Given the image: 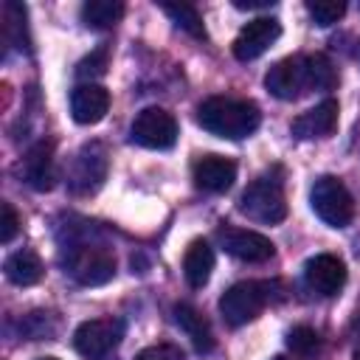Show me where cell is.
<instances>
[{
    "label": "cell",
    "instance_id": "6da1fadb",
    "mask_svg": "<svg viewBox=\"0 0 360 360\" xmlns=\"http://www.w3.org/2000/svg\"><path fill=\"white\" fill-rule=\"evenodd\" d=\"M197 124L217 135V138H228V141H239L248 138L259 129L262 124V112L253 101L245 98H228V96H211L197 107Z\"/></svg>",
    "mask_w": 360,
    "mask_h": 360
},
{
    "label": "cell",
    "instance_id": "7a4b0ae2",
    "mask_svg": "<svg viewBox=\"0 0 360 360\" xmlns=\"http://www.w3.org/2000/svg\"><path fill=\"white\" fill-rule=\"evenodd\" d=\"M278 290H281L278 281H239L222 292L219 315L225 318L228 326H245L253 318H259V312L267 304L281 298Z\"/></svg>",
    "mask_w": 360,
    "mask_h": 360
},
{
    "label": "cell",
    "instance_id": "3957f363",
    "mask_svg": "<svg viewBox=\"0 0 360 360\" xmlns=\"http://www.w3.org/2000/svg\"><path fill=\"white\" fill-rule=\"evenodd\" d=\"M65 267L79 284L98 287L115 276V253L101 242H73L68 248Z\"/></svg>",
    "mask_w": 360,
    "mask_h": 360
},
{
    "label": "cell",
    "instance_id": "277c9868",
    "mask_svg": "<svg viewBox=\"0 0 360 360\" xmlns=\"http://www.w3.org/2000/svg\"><path fill=\"white\" fill-rule=\"evenodd\" d=\"M239 211L262 225H278L287 217V200H284V188L281 180L262 174L256 177L239 197Z\"/></svg>",
    "mask_w": 360,
    "mask_h": 360
},
{
    "label": "cell",
    "instance_id": "5b68a950",
    "mask_svg": "<svg viewBox=\"0 0 360 360\" xmlns=\"http://www.w3.org/2000/svg\"><path fill=\"white\" fill-rule=\"evenodd\" d=\"M309 205L318 214V219H323L329 228H346L354 219V200L343 186V180L332 174L315 180L309 191Z\"/></svg>",
    "mask_w": 360,
    "mask_h": 360
},
{
    "label": "cell",
    "instance_id": "8992f818",
    "mask_svg": "<svg viewBox=\"0 0 360 360\" xmlns=\"http://www.w3.org/2000/svg\"><path fill=\"white\" fill-rule=\"evenodd\" d=\"M107 169H110V160H107V149L93 141V143H84L73 160H70V169H68V188L79 197H87V194H96L101 188V183L107 180Z\"/></svg>",
    "mask_w": 360,
    "mask_h": 360
},
{
    "label": "cell",
    "instance_id": "52a82bcc",
    "mask_svg": "<svg viewBox=\"0 0 360 360\" xmlns=\"http://www.w3.org/2000/svg\"><path fill=\"white\" fill-rule=\"evenodd\" d=\"M264 87L270 90V96L281 98V101H295L304 93L312 90V76H309V59L307 56H287L281 62H276L267 76H264Z\"/></svg>",
    "mask_w": 360,
    "mask_h": 360
},
{
    "label": "cell",
    "instance_id": "ba28073f",
    "mask_svg": "<svg viewBox=\"0 0 360 360\" xmlns=\"http://www.w3.org/2000/svg\"><path fill=\"white\" fill-rule=\"evenodd\" d=\"M124 338V321L121 318H93L84 321L76 332H73V346L82 357L87 360H101L104 354H110Z\"/></svg>",
    "mask_w": 360,
    "mask_h": 360
},
{
    "label": "cell",
    "instance_id": "9c48e42d",
    "mask_svg": "<svg viewBox=\"0 0 360 360\" xmlns=\"http://www.w3.org/2000/svg\"><path fill=\"white\" fill-rule=\"evenodd\" d=\"M129 138L146 149H169L177 141V121L163 107H143L132 121Z\"/></svg>",
    "mask_w": 360,
    "mask_h": 360
},
{
    "label": "cell",
    "instance_id": "30bf717a",
    "mask_svg": "<svg viewBox=\"0 0 360 360\" xmlns=\"http://www.w3.org/2000/svg\"><path fill=\"white\" fill-rule=\"evenodd\" d=\"M219 245L225 248L228 256H233L239 262H250V264L270 262L273 253H276L273 242L264 233L248 231V228H222L219 231Z\"/></svg>",
    "mask_w": 360,
    "mask_h": 360
},
{
    "label": "cell",
    "instance_id": "8fae6325",
    "mask_svg": "<svg viewBox=\"0 0 360 360\" xmlns=\"http://www.w3.org/2000/svg\"><path fill=\"white\" fill-rule=\"evenodd\" d=\"M278 37H281V22L276 17H256L239 28L233 39V56L239 62H250L262 56Z\"/></svg>",
    "mask_w": 360,
    "mask_h": 360
},
{
    "label": "cell",
    "instance_id": "7c38bea8",
    "mask_svg": "<svg viewBox=\"0 0 360 360\" xmlns=\"http://www.w3.org/2000/svg\"><path fill=\"white\" fill-rule=\"evenodd\" d=\"M304 284L323 298H332L346 284V264L332 253H318L304 264Z\"/></svg>",
    "mask_w": 360,
    "mask_h": 360
},
{
    "label": "cell",
    "instance_id": "4fadbf2b",
    "mask_svg": "<svg viewBox=\"0 0 360 360\" xmlns=\"http://www.w3.org/2000/svg\"><path fill=\"white\" fill-rule=\"evenodd\" d=\"M20 174L34 191H51L56 183V163H53V141H37L25 158L20 160Z\"/></svg>",
    "mask_w": 360,
    "mask_h": 360
},
{
    "label": "cell",
    "instance_id": "5bb4252c",
    "mask_svg": "<svg viewBox=\"0 0 360 360\" xmlns=\"http://www.w3.org/2000/svg\"><path fill=\"white\" fill-rule=\"evenodd\" d=\"M110 110V90L96 84V82H87V84H76L73 93H70V115L76 124H98Z\"/></svg>",
    "mask_w": 360,
    "mask_h": 360
},
{
    "label": "cell",
    "instance_id": "9a60e30c",
    "mask_svg": "<svg viewBox=\"0 0 360 360\" xmlns=\"http://www.w3.org/2000/svg\"><path fill=\"white\" fill-rule=\"evenodd\" d=\"M292 135L298 141H315V138H326L338 129V101L335 98H326L321 104H315L312 110L301 112L295 121H292Z\"/></svg>",
    "mask_w": 360,
    "mask_h": 360
},
{
    "label": "cell",
    "instance_id": "2e32d148",
    "mask_svg": "<svg viewBox=\"0 0 360 360\" xmlns=\"http://www.w3.org/2000/svg\"><path fill=\"white\" fill-rule=\"evenodd\" d=\"M236 180V163L231 158H222V155H202L197 163H194V183L197 188L202 191H211V194H222L233 186Z\"/></svg>",
    "mask_w": 360,
    "mask_h": 360
},
{
    "label": "cell",
    "instance_id": "e0dca14e",
    "mask_svg": "<svg viewBox=\"0 0 360 360\" xmlns=\"http://www.w3.org/2000/svg\"><path fill=\"white\" fill-rule=\"evenodd\" d=\"M214 270V248L205 239H194L183 256V276L191 287H205Z\"/></svg>",
    "mask_w": 360,
    "mask_h": 360
},
{
    "label": "cell",
    "instance_id": "ac0fdd59",
    "mask_svg": "<svg viewBox=\"0 0 360 360\" xmlns=\"http://www.w3.org/2000/svg\"><path fill=\"white\" fill-rule=\"evenodd\" d=\"M174 323L191 338L197 352H211L214 349V332H211L208 321L191 304H177L174 307Z\"/></svg>",
    "mask_w": 360,
    "mask_h": 360
},
{
    "label": "cell",
    "instance_id": "d6986e66",
    "mask_svg": "<svg viewBox=\"0 0 360 360\" xmlns=\"http://www.w3.org/2000/svg\"><path fill=\"white\" fill-rule=\"evenodd\" d=\"M3 270H6V278L11 284H17V287H31L45 276V267H42V262H39V256L34 250L11 253L6 259V264H3Z\"/></svg>",
    "mask_w": 360,
    "mask_h": 360
},
{
    "label": "cell",
    "instance_id": "ffe728a7",
    "mask_svg": "<svg viewBox=\"0 0 360 360\" xmlns=\"http://www.w3.org/2000/svg\"><path fill=\"white\" fill-rule=\"evenodd\" d=\"M124 17V3L118 0H87L82 6V22L87 28H112Z\"/></svg>",
    "mask_w": 360,
    "mask_h": 360
},
{
    "label": "cell",
    "instance_id": "44dd1931",
    "mask_svg": "<svg viewBox=\"0 0 360 360\" xmlns=\"http://www.w3.org/2000/svg\"><path fill=\"white\" fill-rule=\"evenodd\" d=\"M287 349L295 354V357H301V360H312V357H318L321 354V335L312 329V326H292L290 332H287Z\"/></svg>",
    "mask_w": 360,
    "mask_h": 360
},
{
    "label": "cell",
    "instance_id": "7402d4cb",
    "mask_svg": "<svg viewBox=\"0 0 360 360\" xmlns=\"http://www.w3.org/2000/svg\"><path fill=\"white\" fill-rule=\"evenodd\" d=\"M3 28H6V37L11 39L14 48H28V34H25V6L20 3H6L3 6Z\"/></svg>",
    "mask_w": 360,
    "mask_h": 360
},
{
    "label": "cell",
    "instance_id": "603a6c76",
    "mask_svg": "<svg viewBox=\"0 0 360 360\" xmlns=\"http://www.w3.org/2000/svg\"><path fill=\"white\" fill-rule=\"evenodd\" d=\"M163 11L183 28V31H188L191 37H197V39H202L205 37V25H202V17H200V11L194 8V6H188V3H166L163 6Z\"/></svg>",
    "mask_w": 360,
    "mask_h": 360
},
{
    "label": "cell",
    "instance_id": "cb8c5ba5",
    "mask_svg": "<svg viewBox=\"0 0 360 360\" xmlns=\"http://www.w3.org/2000/svg\"><path fill=\"white\" fill-rule=\"evenodd\" d=\"M304 6H307V14L312 17V22L321 28L335 25L346 14V3H340V0H307Z\"/></svg>",
    "mask_w": 360,
    "mask_h": 360
},
{
    "label": "cell",
    "instance_id": "d4e9b609",
    "mask_svg": "<svg viewBox=\"0 0 360 360\" xmlns=\"http://www.w3.org/2000/svg\"><path fill=\"white\" fill-rule=\"evenodd\" d=\"M107 62H110V51H107V45H101V48H96L90 56H84V59L76 65V76L82 79V84L96 82L98 76L107 73Z\"/></svg>",
    "mask_w": 360,
    "mask_h": 360
},
{
    "label": "cell",
    "instance_id": "484cf974",
    "mask_svg": "<svg viewBox=\"0 0 360 360\" xmlns=\"http://www.w3.org/2000/svg\"><path fill=\"white\" fill-rule=\"evenodd\" d=\"M309 59V76H312V90H332L338 84V73L332 62L323 53H312Z\"/></svg>",
    "mask_w": 360,
    "mask_h": 360
},
{
    "label": "cell",
    "instance_id": "4316f807",
    "mask_svg": "<svg viewBox=\"0 0 360 360\" xmlns=\"http://www.w3.org/2000/svg\"><path fill=\"white\" fill-rule=\"evenodd\" d=\"M135 360H183V349L174 343H155L135 354Z\"/></svg>",
    "mask_w": 360,
    "mask_h": 360
},
{
    "label": "cell",
    "instance_id": "83f0119b",
    "mask_svg": "<svg viewBox=\"0 0 360 360\" xmlns=\"http://www.w3.org/2000/svg\"><path fill=\"white\" fill-rule=\"evenodd\" d=\"M20 231V214L14 211L11 202H3V219H0V242L8 245Z\"/></svg>",
    "mask_w": 360,
    "mask_h": 360
},
{
    "label": "cell",
    "instance_id": "f1b7e54d",
    "mask_svg": "<svg viewBox=\"0 0 360 360\" xmlns=\"http://www.w3.org/2000/svg\"><path fill=\"white\" fill-rule=\"evenodd\" d=\"M236 8H267L273 6V0H233Z\"/></svg>",
    "mask_w": 360,
    "mask_h": 360
},
{
    "label": "cell",
    "instance_id": "f546056e",
    "mask_svg": "<svg viewBox=\"0 0 360 360\" xmlns=\"http://www.w3.org/2000/svg\"><path fill=\"white\" fill-rule=\"evenodd\" d=\"M352 360H360V349H357V352H354V357H352Z\"/></svg>",
    "mask_w": 360,
    "mask_h": 360
},
{
    "label": "cell",
    "instance_id": "4dcf8cb0",
    "mask_svg": "<svg viewBox=\"0 0 360 360\" xmlns=\"http://www.w3.org/2000/svg\"><path fill=\"white\" fill-rule=\"evenodd\" d=\"M39 360H59V357H39Z\"/></svg>",
    "mask_w": 360,
    "mask_h": 360
},
{
    "label": "cell",
    "instance_id": "1f68e13d",
    "mask_svg": "<svg viewBox=\"0 0 360 360\" xmlns=\"http://www.w3.org/2000/svg\"><path fill=\"white\" fill-rule=\"evenodd\" d=\"M273 360H287V357H281V354H278V357H273Z\"/></svg>",
    "mask_w": 360,
    "mask_h": 360
},
{
    "label": "cell",
    "instance_id": "d6a6232c",
    "mask_svg": "<svg viewBox=\"0 0 360 360\" xmlns=\"http://www.w3.org/2000/svg\"><path fill=\"white\" fill-rule=\"evenodd\" d=\"M357 56H360V51H357Z\"/></svg>",
    "mask_w": 360,
    "mask_h": 360
}]
</instances>
